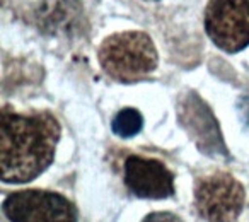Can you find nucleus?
<instances>
[{
  "label": "nucleus",
  "mask_w": 249,
  "mask_h": 222,
  "mask_svg": "<svg viewBox=\"0 0 249 222\" xmlns=\"http://www.w3.org/2000/svg\"><path fill=\"white\" fill-rule=\"evenodd\" d=\"M124 185L135 197L160 200L174 193V174L157 159L128 156L124 161Z\"/></svg>",
  "instance_id": "obj_6"
},
{
  "label": "nucleus",
  "mask_w": 249,
  "mask_h": 222,
  "mask_svg": "<svg viewBox=\"0 0 249 222\" xmlns=\"http://www.w3.org/2000/svg\"><path fill=\"white\" fill-rule=\"evenodd\" d=\"M142 222H183V219L173 212H152Z\"/></svg>",
  "instance_id": "obj_8"
},
{
  "label": "nucleus",
  "mask_w": 249,
  "mask_h": 222,
  "mask_svg": "<svg viewBox=\"0 0 249 222\" xmlns=\"http://www.w3.org/2000/svg\"><path fill=\"white\" fill-rule=\"evenodd\" d=\"M205 29L224 52H241L249 45V0H210Z\"/></svg>",
  "instance_id": "obj_5"
},
{
  "label": "nucleus",
  "mask_w": 249,
  "mask_h": 222,
  "mask_svg": "<svg viewBox=\"0 0 249 222\" xmlns=\"http://www.w3.org/2000/svg\"><path fill=\"white\" fill-rule=\"evenodd\" d=\"M143 118L139 111L133 108H124L114 116L113 132L120 137H133L142 130Z\"/></svg>",
  "instance_id": "obj_7"
},
{
  "label": "nucleus",
  "mask_w": 249,
  "mask_h": 222,
  "mask_svg": "<svg viewBox=\"0 0 249 222\" xmlns=\"http://www.w3.org/2000/svg\"><path fill=\"white\" fill-rule=\"evenodd\" d=\"M2 210L11 222H77L75 205L55 191H16L5 197Z\"/></svg>",
  "instance_id": "obj_4"
},
{
  "label": "nucleus",
  "mask_w": 249,
  "mask_h": 222,
  "mask_svg": "<svg viewBox=\"0 0 249 222\" xmlns=\"http://www.w3.org/2000/svg\"><path fill=\"white\" fill-rule=\"evenodd\" d=\"M60 139V123L52 113L21 115L2 110L0 171L5 183H28L48 169Z\"/></svg>",
  "instance_id": "obj_1"
},
{
  "label": "nucleus",
  "mask_w": 249,
  "mask_h": 222,
  "mask_svg": "<svg viewBox=\"0 0 249 222\" xmlns=\"http://www.w3.org/2000/svg\"><path fill=\"white\" fill-rule=\"evenodd\" d=\"M101 67L121 82H133L154 72L159 62L152 39L140 31L116 33L99 48Z\"/></svg>",
  "instance_id": "obj_2"
},
{
  "label": "nucleus",
  "mask_w": 249,
  "mask_h": 222,
  "mask_svg": "<svg viewBox=\"0 0 249 222\" xmlns=\"http://www.w3.org/2000/svg\"><path fill=\"white\" fill-rule=\"evenodd\" d=\"M246 191L229 173L201 178L195 188V205L207 222H234L242 212Z\"/></svg>",
  "instance_id": "obj_3"
}]
</instances>
